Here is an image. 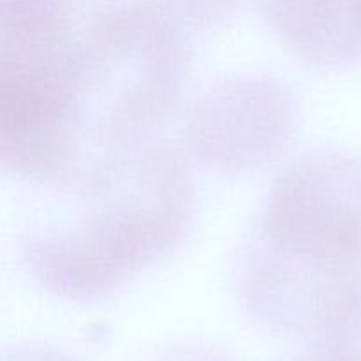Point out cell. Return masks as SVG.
Instances as JSON below:
<instances>
[{
  "instance_id": "obj_1",
  "label": "cell",
  "mask_w": 361,
  "mask_h": 361,
  "mask_svg": "<svg viewBox=\"0 0 361 361\" xmlns=\"http://www.w3.org/2000/svg\"><path fill=\"white\" fill-rule=\"evenodd\" d=\"M194 208L190 159L168 141L88 155L41 183L25 261L51 295L94 302L176 250Z\"/></svg>"
},
{
  "instance_id": "obj_2",
  "label": "cell",
  "mask_w": 361,
  "mask_h": 361,
  "mask_svg": "<svg viewBox=\"0 0 361 361\" xmlns=\"http://www.w3.org/2000/svg\"><path fill=\"white\" fill-rule=\"evenodd\" d=\"M233 281L254 323L319 348L361 286V157L321 148L291 162L240 245Z\"/></svg>"
},
{
  "instance_id": "obj_3",
  "label": "cell",
  "mask_w": 361,
  "mask_h": 361,
  "mask_svg": "<svg viewBox=\"0 0 361 361\" xmlns=\"http://www.w3.org/2000/svg\"><path fill=\"white\" fill-rule=\"evenodd\" d=\"M189 62L187 27L164 7L133 0L99 9L78 35L85 157L157 140Z\"/></svg>"
},
{
  "instance_id": "obj_4",
  "label": "cell",
  "mask_w": 361,
  "mask_h": 361,
  "mask_svg": "<svg viewBox=\"0 0 361 361\" xmlns=\"http://www.w3.org/2000/svg\"><path fill=\"white\" fill-rule=\"evenodd\" d=\"M78 32L0 63V168L41 183L85 157Z\"/></svg>"
},
{
  "instance_id": "obj_5",
  "label": "cell",
  "mask_w": 361,
  "mask_h": 361,
  "mask_svg": "<svg viewBox=\"0 0 361 361\" xmlns=\"http://www.w3.org/2000/svg\"><path fill=\"white\" fill-rule=\"evenodd\" d=\"M296 116V97L288 83L263 73L238 74L215 83L194 102L183 129V152L217 175H250L288 152Z\"/></svg>"
},
{
  "instance_id": "obj_6",
  "label": "cell",
  "mask_w": 361,
  "mask_h": 361,
  "mask_svg": "<svg viewBox=\"0 0 361 361\" xmlns=\"http://www.w3.org/2000/svg\"><path fill=\"white\" fill-rule=\"evenodd\" d=\"M286 49L317 69L361 62V0H263Z\"/></svg>"
},
{
  "instance_id": "obj_7",
  "label": "cell",
  "mask_w": 361,
  "mask_h": 361,
  "mask_svg": "<svg viewBox=\"0 0 361 361\" xmlns=\"http://www.w3.org/2000/svg\"><path fill=\"white\" fill-rule=\"evenodd\" d=\"M337 361H361V286L335 316L321 348Z\"/></svg>"
},
{
  "instance_id": "obj_8",
  "label": "cell",
  "mask_w": 361,
  "mask_h": 361,
  "mask_svg": "<svg viewBox=\"0 0 361 361\" xmlns=\"http://www.w3.org/2000/svg\"><path fill=\"white\" fill-rule=\"evenodd\" d=\"M150 361H231L226 355H222L217 349L210 348L204 344H194V342H187V344L171 345V348L164 349L159 353L155 358Z\"/></svg>"
},
{
  "instance_id": "obj_9",
  "label": "cell",
  "mask_w": 361,
  "mask_h": 361,
  "mask_svg": "<svg viewBox=\"0 0 361 361\" xmlns=\"http://www.w3.org/2000/svg\"><path fill=\"white\" fill-rule=\"evenodd\" d=\"M9 361H76L62 349L53 345H28L13 355Z\"/></svg>"
},
{
  "instance_id": "obj_10",
  "label": "cell",
  "mask_w": 361,
  "mask_h": 361,
  "mask_svg": "<svg viewBox=\"0 0 361 361\" xmlns=\"http://www.w3.org/2000/svg\"><path fill=\"white\" fill-rule=\"evenodd\" d=\"M293 361H337L334 358V356L330 355V353L323 351V349H316V351L312 353V355L309 356H303V358H296Z\"/></svg>"
}]
</instances>
